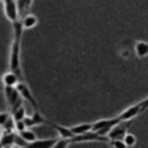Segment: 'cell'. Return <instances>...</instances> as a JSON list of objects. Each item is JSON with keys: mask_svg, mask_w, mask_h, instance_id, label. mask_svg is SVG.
<instances>
[{"mask_svg": "<svg viewBox=\"0 0 148 148\" xmlns=\"http://www.w3.org/2000/svg\"><path fill=\"white\" fill-rule=\"evenodd\" d=\"M13 24V42L10 46V52H9V71L13 72L18 76L21 81H23V74H22V68H21V38L23 34V27L21 23V20L15 21L12 23Z\"/></svg>", "mask_w": 148, "mask_h": 148, "instance_id": "cell-1", "label": "cell"}, {"mask_svg": "<svg viewBox=\"0 0 148 148\" xmlns=\"http://www.w3.org/2000/svg\"><path fill=\"white\" fill-rule=\"evenodd\" d=\"M120 121V119L117 117L114 118H110V119H99L96 120L95 123H92V132H96L97 134L102 135V136H108V134L110 133V131L118 125Z\"/></svg>", "mask_w": 148, "mask_h": 148, "instance_id": "cell-2", "label": "cell"}, {"mask_svg": "<svg viewBox=\"0 0 148 148\" xmlns=\"http://www.w3.org/2000/svg\"><path fill=\"white\" fill-rule=\"evenodd\" d=\"M3 92H5V98L7 101V104L12 113L22 106V98L16 87H5Z\"/></svg>", "mask_w": 148, "mask_h": 148, "instance_id": "cell-3", "label": "cell"}, {"mask_svg": "<svg viewBox=\"0 0 148 148\" xmlns=\"http://www.w3.org/2000/svg\"><path fill=\"white\" fill-rule=\"evenodd\" d=\"M16 89L18 90V92H20L21 97H22L23 99L28 101V102L30 103V105L34 108V110H35V111H38V110H39L38 103H37V101L35 99V97H34V95H32V92H31L30 88L28 87V84H27L25 82L20 81V82H18V84L16 86Z\"/></svg>", "mask_w": 148, "mask_h": 148, "instance_id": "cell-4", "label": "cell"}, {"mask_svg": "<svg viewBox=\"0 0 148 148\" xmlns=\"http://www.w3.org/2000/svg\"><path fill=\"white\" fill-rule=\"evenodd\" d=\"M3 3V9L7 18L13 23L15 21L20 20V14H18V8H17V2L16 0H1Z\"/></svg>", "mask_w": 148, "mask_h": 148, "instance_id": "cell-5", "label": "cell"}, {"mask_svg": "<svg viewBox=\"0 0 148 148\" xmlns=\"http://www.w3.org/2000/svg\"><path fill=\"white\" fill-rule=\"evenodd\" d=\"M141 112H143V108H142V101L125 109L120 114H118V118L120 119V121H131L133 118H135L138 114H140Z\"/></svg>", "mask_w": 148, "mask_h": 148, "instance_id": "cell-6", "label": "cell"}, {"mask_svg": "<svg viewBox=\"0 0 148 148\" xmlns=\"http://www.w3.org/2000/svg\"><path fill=\"white\" fill-rule=\"evenodd\" d=\"M130 124H131V121H121L118 125H116L110 131V133L108 134L109 140L110 141H113V140H124L125 135L127 134V128H128Z\"/></svg>", "mask_w": 148, "mask_h": 148, "instance_id": "cell-7", "label": "cell"}, {"mask_svg": "<svg viewBox=\"0 0 148 148\" xmlns=\"http://www.w3.org/2000/svg\"><path fill=\"white\" fill-rule=\"evenodd\" d=\"M90 141H99V142H110L108 136H102L97 134L96 132H88L82 135H75L73 139H71V142H90Z\"/></svg>", "mask_w": 148, "mask_h": 148, "instance_id": "cell-8", "label": "cell"}, {"mask_svg": "<svg viewBox=\"0 0 148 148\" xmlns=\"http://www.w3.org/2000/svg\"><path fill=\"white\" fill-rule=\"evenodd\" d=\"M27 128H30V127H34V126H37V125H40V124H45L46 120L45 118L39 113V111H35L31 116H27L24 119H23Z\"/></svg>", "mask_w": 148, "mask_h": 148, "instance_id": "cell-9", "label": "cell"}, {"mask_svg": "<svg viewBox=\"0 0 148 148\" xmlns=\"http://www.w3.org/2000/svg\"><path fill=\"white\" fill-rule=\"evenodd\" d=\"M57 139H37L36 141L29 143L27 148H53Z\"/></svg>", "mask_w": 148, "mask_h": 148, "instance_id": "cell-10", "label": "cell"}, {"mask_svg": "<svg viewBox=\"0 0 148 148\" xmlns=\"http://www.w3.org/2000/svg\"><path fill=\"white\" fill-rule=\"evenodd\" d=\"M92 130V123H82V124H76L74 126H71V131L73 132L74 136L75 135H82L84 133H88Z\"/></svg>", "mask_w": 148, "mask_h": 148, "instance_id": "cell-11", "label": "cell"}, {"mask_svg": "<svg viewBox=\"0 0 148 148\" xmlns=\"http://www.w3.org/2000/svg\"><path fill=\"white\" fill-rule=\"evenodd\" d=\"M21 80L18 79V76L16 74H14L13 72H7L3 74L2 76V83L5 87H16L18 84Z\"/></svg>", "mask_w": 148, "mask_h": 148, "instance_id": "cell-12", "label": "cell"}, {"mask_svg": "<svg viewBox=\"0 0 148 148\" xmlns=\"http://www.w3.org/2000/svg\"><path fill=\"white\" fill-rule=\"evenodd\" d=\"M51 126L58 132L60 139H68V140H71V139L74 138V134L71 131V127H65V126L59 125V124H51Z\"/></svg>", "mask_w": 148, "mask_h": 148, "instance_id": "cell-13", "label": "cell"}, {"mask_svg": "<svg viewBox=\"0 0 148 148\" xmlns=\"http://www.w3.org/2000/svg\"><path fill=\"white\" fill-rule=\"evenodd\" d=\"M17 2V8H18V14H20V18L24 17L25 15H28L29 9L32 5V0H16Z\"/></svg>", "mask_w": 148, "mask_h": 148, "instance_id": "cell-14", "label": "cell"}, {"mask_svg": "<svg viewBox=\"0 0 148 148\" xmlns=\"http://www.w3.org/2000/svg\"><path fill=\"white\" fill-rule=\"evenodd\" d=\"M20 20H21L23 29H31V28L36 27L37 23H38V20L34 14H28V15H25L24 17H22Z\"/></svg>", "mask_w": 148, "mask_h": 148, "instance_id": "cell-15", "label": "cell"}, {"mask_svg": "<svg viewBox=\"0 0 148 148\" xmlns=\"http://www.w3.org/2000/svg\"><path fill=\"white\" fill-rule=\"evenodd\" d=\"M15 138H16V135L13 132H10V133L3 132L1 138H0V146L3 148L5 147H12L15 142Z\"/></svg>", "mask_w": 148, "mask_h": 148, "instance_id": "cell-16", "label": "cell"}, {"mask_svg": "<svg viewBox=\"0 0 148 148\" xmlns=\"http://www.w3.org/2000/svg\"><path fill=\"white\" fill-rule=\"evenodd\" d=\"M18 135H20L25 142H28V145L37 140V135L35 134V132H32L31 130H28V128L24 130V131H22V132H20Z\"/></svg>", "mask_w": 148, "mask_h": 148, "instance_id": "cell-17", "label": "cell"}, {"mask_svg": "<svg viewBox=\"0 0 148 148\" xmlns=\"http://www.w3.org/2000/svg\"><path fill=\"white\" fill-rule=\"evenodd\" d=\"M135 53L138 57H146L148 54V43L138 42L135 44Z\"/></svg>", "mask_w": 148, "mask_h": 148, "instance_id": "cell-18", "label": "cell"}, {"mask_svg": "<svg viewBox=\"0 0 148 148\" xmlns=\"http://www.w3.org/2000/svg\"><path fill=\"white\" fill-rule=\"evenodd\" d=\"M12 117H13V119L15 120V121H18V120H23L25 117H27V112H25V109H24V106L22 105L21 108H18L16 111H14L13 113H12Z\"/></svg>", "mask_w": 148, "mask_h": 148, "instance_id": "cell-19", "label": "cell"}, {"mask_svg": "<svg viewBox=\"0 0 148 148\" xmlns=\"http://www.w3.org/2000/svg\"><path fill=\"white\" fill-rule=\"evenodd\" d=\"M123 141L125 142V145H126L128 148H132V147H134L135 143H136V138H135L134 134H132V133H127V134L125 135V138H124Z\"/></svg>", "mask_w": 148, "mask_h": 148, "instance_id": "cell-20", "label": "cell"}, {"mask_svg": "<svg viewBox=\"0 0 148 148\" xmlns=\"http://www.w3.org/2000/svg\"><path fill=\"white\" fill-rule=\"evenodd\" d=\"M69 143H71V140H68V139H59L54 143L53 148H67Z\"/></svg>", "mask_w": 148, "mask_h": 148, "instance_id": "cell-21", "label": "cell"}, {"mask_svg": "<svg viewBox=\"0 0 148 148\" xmlns=\"http://www.w3.org/2000/svg\"><path fill=\"white\" fill-rule=\"evenodd\" d=\"M12 118V114L9 112H0V127L2 128L5 124Z\"/></svg>", "mask_w": 148, "mask_h": 148, "instance_id": "cell-22", "label": "cell"}, {"mask_svg": "<svg viewBox=\"0 0 148 148\" xmlns=\"http://www.w3.org/2000/svg\"><path fill=\"white\" fill-rule=\"evenodd\" d=\"M110 145L113 148H128L123 140H113V141H110Z\"/></svg>", "mask_w": 148, "mask_h": 148, "instance_id": "cell-23", "label": "cell"}, {"mask_svg": "<svg viewBox=\"0 0 148 148\" xmlns=\"http://www.w3.org/2000/svg\"><path fill=\"white\" fill-rule=\"evenodd\" d=\"M15 130H16L18 133H20V132H22V131H24V130H27V126H25L24 121H23V120L15 121Z\"/></svg>", "mask_w": 148, "mask_h": 148, "instance_id": "cell-24", "label": "cell"}, {"mask_svg": "<svg viewBox=\"0 0 148 148\" xmlns=\"http://www.w3.org/2000/svg\"><path fill=\"white\" fill-rule=\"evenodd\" d=\"M0 147H1V146H0Z\"/></svg>", "mask_w": 148, "mask_h": 148, "instance_id": "cell-25", "label": "cell"}]
</instances>
